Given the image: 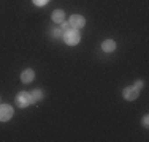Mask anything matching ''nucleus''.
<instances>
[{
	"instance_id": "1",
	"label": "nucleus",
	"mask_w": 149,
	"mask_h": 142,
	"mask_svg": "<svg viewBox=\"0 0 149 142\" xmlns=\"http://www.w3.org/2000/svg\"><path fill=\"white\" fill-rule=\"evenodd\" d=\"M63 40H65L67 44L74 46V44H78V43H79L81 35H79V32H78L76 28H72V30H68V32H65V33H63Z\"/></svg>"
},
{
	"instance_id": "2",
	"label": "nucleus",
	"mask_w": 149,
	"mask_h": 142,
	"mask_svg": "<svg viewBox=\"0 0 149 142\" xmlns=\"http://www.w3.org/2000/svg\"><path fill=\"white\" fill-rule=\"evenodd\" d=\"M16 104L19 106V108H27V106L33 104L29 92H19V93L16 95Z\"/></svg>"
},
{
	"instance_id": "3",
	"label": "nucleus",
	"mask_w": 149,
	"mask_h": 142,
	"mask_svg": "<svg viewBox=\"0 0 149 142\" xmlns=\"http://www.w3.org/2000/svg\"><path fill=\"white\" fill-rule=\"evenodd\" d=\"M13 108L8 104H0V122H6L13 117Z\"/></svg>"
},
{
	"instance_id": "4",
	"label": "nucleus",
	"mask_w": 149,
	"mask_h": 142,
	"mask_svg": "<svg viewBox=\"0 0 149 142\" xmlns=\"http://www.w3.org/2000/svg\"><path fill=\"white\" fill-rule=\"evenodd\" d=\"M68 24L72 26V28H81V27H84V24H86V21H84V17L83 16H79V14H73L72 17H70V21H68Z\"/></svg>"
},
{
	"instance_id": "5",
	"label": "nucleus",
	"mask_w": 149,
	"mask_h": 142,
	"mask_svg": "<svg viewBox=\"0 0 149 142\" xmlns=\"http://www.w3.org/2000/svg\"><path fill=\"white\" fill-rule=\"evenodd\" d=\"M122 95H124V98H125L127 101H133V99L138 98V90L135 87H127V88H124Z\"/></svg>"
},
{
	"instance_id": "6",
	"label": "nucleus",
	"mask_w": 149,
	"mask_h": 142,
	"mask_svg": "<svg viewBox=\"0 0 149 142\" xmlns=\"http://www.w3.org/2000/svg\"><path fill=\"white\" fill-rule=\"evenodd\" d=\"M33 77H35V73H33V70H30V68L24 70L22 74H21V81H22L24 84L32 82V81H33Z\"/></svg>"
},
{
	"instance_id": "7",
	"label": "nucleus",
	"mask_w": 149,
	"mask_h": 142,
	"mask_svg": "<svg viewBox=\"0 0 149 142\" xmlns=\"http://www.w3.org/2000/svg\"><path fill=\"white\" fill-rule=\"evenodd\" d=\"M52 21H54L56 24H62L63 21H65V13H63L62 10H56V11L52 13Z\"/></svg>"
},
{
	"instance_id": "8",
	"label": "nucleus",
	"mask_w": 149,
	"mask_h": 142,
	"mask_svg": "<svg viewBox=\"0 0 149 142\" xmlns=\"http://www.w3.org/2000/svg\"><path fill=\"white\" fill-rule=\"evenodd\" d=\"M102 49H103L105 52H113V51H116V43L113 40H106V41H103V44H102Z\"/></svg>"
},
{
	"instance_id": "9",
	"label": "nucleus",
	"mask_w": 149,
	"mask_h": 142,
	"mask_svg": "<svg viewBox=\"0 0 149 142\" xmlns=\"http://www.w3.org/2000/svg\"><path fill=\"white\" fill-rule=\"evenodd\" d=\"M30 97H32V103H38V101H41V98H43V93L37 88V90H33L30 93Z\"/></svg>"
},
{
	"instance_id": "10",
	"label": "nucleus",
	"mask_w": 149,
	"mask_h": 142,
	"mask_svg": "<svg viewBox=\"0 0 149 142\" xmlns=\"http://www.w3.org/2000/svg\"><path fill=\"white\" fill-rule=\"evenodd\" d=\"M52 35H54L56 38H62V37H63V32H62V28H56V30L52 32Z\"/></svg>"
},
{
	"instance_id": "11",
	"label": "nucleus",
	"mask_w": 149,
	"mask_h": 142,
	"mask_svg": "<svg viewBox=\"0 0 149 142\" xmlns=\"http://www.w3.org/2000/svg\"><path fill=\"white\" fill-rule=\"evenodd\" d=\"M68 30H72V26H70L68 22H65V21H63V22H62V32L65 33V32H68Z\"/></svg>"
},
{
	"instance_id": "12",
	"label": "nucleus",
	"mask_w": 149,
	"mask_h": 142,
	"mask_svg": "<svg viewBox=\"0 0 149 142\" xmlns=\"http://www.w3.org/2000/svg\"><path fill=\"white\" fill-rule=\"evenodd\" d=\"M48 2H49V0H33V3H35V5H38V6H43Z\"/></svg>"
},
{
	"instance_id": "13",
	"label": "nucleus",
	"mask_w": 149,
	"mask_h": 142,
	"mask_svg": "<svg viewBox=\"0 0 149 142\" xmlns=\"http://www.w3.org/2000/svg\"><path fill=\"white\" fill-rule=\"evenodd\" d=\"M141 87H143V82H141V81H138V82L135 84V88H136V90L140 92V90H141Z\"/></svg>"
},
{
	"instance_id": "14",
	"label": "nucleus",
	"mask_w": 149,
	"mask_h": 142,
	"mask_svg": "<svg viewBox=\"0 0 149 142\" xmlns=\"http://www.w3.org/2000/svg\"><path fill=\"white\" fill-rule=\"evenodd\" d=\"M143 125H144V126L149 125V119H148V117H144V119H143Z\"/></svg>"
}]
</instances>
